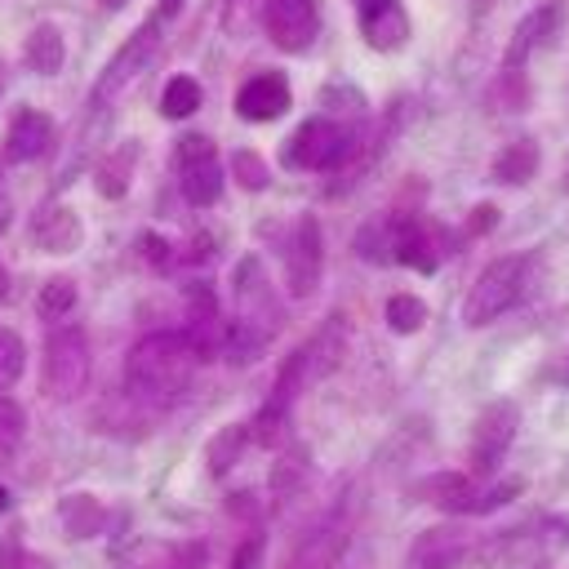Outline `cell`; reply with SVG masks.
<instances>
[{"label": "cell", "instance_id": "6da1fadb", "mask_svg": "<svg viewBox=\"0 0 569 569\" xmlns=\"http://www.w3.org/2000/svg\"><path fill=\"white\" fill-rule=\"evenodd\" d=\"M196 365H200V351L191 347V338L160 329V333H147L142 342H133V351L124 360V378L147 400H173L196 378Z\"/></svg>", "mask_w": 569, "mask_h": 569}, {"label": "cell", "instance_id": "7a4b0ae2", "mask_svg": "<svg viewBox=\"0 0 569 569\" xmlns=\"http://www.w3.org/2000/svg\"><path fill=\"white\" fill-rule=\"evenodd\" d=\"M538 271H542V258H538V253H507V258H493V262L476 276L471 293H467V302H462V320H467L471 329H480V325L507 316L516 302H525V298L533 293Z\"/></svg>", "mask_w": 569, "mask_h": 569}, {"label": "cell", "instance_id": "3957f363", "mask_svg": "<svg viewBox=\"0 0 569 569\" xmlns=\"http://www.w3.org/2000/svg\"><path fill=\"white\" fill-rule=\"evenodd\" d=\"M89 365H93V360H89V338H84V329H76V325L53 329L49 342H44V391L58 396V400L80 396L84 382H89Z\"/></svg>", "mask_w": 569, "mask_h": 569}, {"label": "cell", "instance_id": "277c9868", "mask_svg": "<svg viewBox=\"0 0 569 569\" xmlns=\"http://www.w3.org/2000/svg\"><path fill=\"white\" fill-rule=\"evenodd\" d=\"M351 142H356V133H351L347 124L316 116V120H307V124L284 142V156H280V160H284L289 169H333V164H342V160L351 156Z\"/></svg>", "mask_w": 569, "mask_h": 569}, {"label": "cell", "instance_id": "5b68a950", "mask_svg": "<svg viewBox=\"0 0 569 569\" xmlns=\"http://www.w3.org/2000/svg\"><path fill=\"white\" fill-rule=\"evenodd\" d=\"M516 422H520V413H516L511 400H493V405L480 409L476 431H471V467L476 471H493L498 467V458L516 440Z\"/></svg>", "mask_w": 569, "mask_h": 569}, {"label": "cell", "instance_id": "8992f818", "mask_svg": "<svg viewBox=\"0 0 569 569\" xmlns=\"http://www.w3.org/2000/svg\"><path fill=\"white\" fill-rule=\"evenodd\" d=\"M284 271H289V293L293 298H307L316 289V280H320V222L311 213H302L293 236H289Z\"/></svg>", "mask_w": 569, "mask_h": 569}, {"label": "cell", "instance_id": "52a82bcc", "mask_svg": "<svg viewBox=\"0 0 569 569\" xmlns=\"http://www.w3.org/2000/svg\"><path fill=\"white\" fill-rule=\"evenodd\" d=\"M262 22L280 49L302 53L316 40V0H267Z\"/></svg>", "mask_w": 569, "mask_h": 569}, {"label": "cell", "instance_id": "ba28073f", "mask_svg": "<svg viewBox=\"0 0 569 569\" xmlns=\"http://www.w3.org/2000/svg\"><path fill=\"white\" fill-rule=\"evenodd\" d=\"M160 22V18H156ZM156 22H147V27H138L133 31V40L107 62V71H102V80H98V89H93V98L98 102H107V98H116L138 71H142V62L151 58V49H156Z\"/></svg>", "mask_w": 569, "mask_h": 569}, {"label": "cell", "instance_id": "9c48e42d", "mask_svg": "<svg viewBox=\"0 0 569 569\" xmlns=\"http://www.w3.org/2000/svg\"><path fill=\"white\" fill-rule=\"evenodd\" d=\"M284 107H289V80L280 71H258L236 93V111L244 120H276Z\"/></svg>", "mask_w": 569, "mask_h": 569}, {"label": "cell", "instance_id": "30bf717a", "mask_svg": "<svg viewBox=\"0 0 569 569\" xmlns=\"http://www.w3.org/2000/svg\"><path fill=\"white\" fill-rule=\"evenodd\" d=\"M53 142V120L44 111H18L9 124V160H40Z\"/></svg>", "mask_w": 569, "mask_h": 569}, {"label": "cell", "instance_id": "8fae6325", "mask_svg": "<svg viewBox=\"0 0 569 569\" xmlns=\"http://www.w3.org/2000/svg\"><path fill=\"white\" fill-rule=\"evenodd\" d=\"M556 27H560V4H542L529 18H520V27L511 36V49H507V67H520L538 44H547L556 36Z\"/></svg>", "mask_w": 569, "mask_h": 569}, {"label": "cell", "instance_id": "7c38bea8", "mask_svg": "<svg viewBox=\"0 0 569 569\" xmlns=\"http://www.w3.org/2000/svg\"><path fill=\"white\" fill-rule=\"evenodd\" d=\"M462 533L458 529H427L413 551H409V569H453L462 560Z\"/></svg>", "mask_w": 569, "mask_h": 569}, {"label": "cell", "instance_id": "4fadbf2b", "mask_svg": "<svg viewBox=\"0 0 569 569\" xmlns=\"http://www.w3.org/2000/svg\"><path fill=\"white\" fill-rule=\"evenodd\" d=\"M391 258L405 262V267H413V271H422V276H431L436 271V244H431L427 227L422 222H396V231H391Z\"/></svg>", "mask_w": 569, "mask_h": 569}, {"label": "cell", "instance_id": "5bb4252c", "mask_svg": "<svg viewBox=\"0 0 569 569\" xmlns=\"http://www.w3.org/2000/svg\"><path fill=\"white\" fill-rule=\"evenodd\" d=\"M360 31H365V40L373 49H400L405 36H409V18H405V9L396 0H387V4H378L369 13H360Z\"/></svg>", "mask_w": 569, "mask_h": 569}, {"label": "cell", "instance_id": "9a60e30c", "mask_svg": "<svg viewBox=\"0 0 569 569\" xmlns=\"http://www.w3.org/2000/svg\"><path fill=\"white\" fill-rule=\"evenodd\" d=\"M182 196L191 204H213L222 196V169H218V156H196V160H182Z\"/></svg>", "mask_w": 569, "mask_h": 569}, {"label": "cell", "instance_id": "2e32d148", "mask_svg": "<svg viewBox=\"0 0 569 569\" xmlns=\"http://www.w3.org/2000/svg\"><path fill=\"white\" fill-rule=\"evenodd\" d=\"M533 169H538V147H533L529 138H516L507 151H498V160H493V182L520 187V182L533 178Z\"/></svg>", "mask_w": 569, "mask_h": 569}, {"label": "cell", "instance_id": "e0dca14e", "mask_svg": "<svg viewBox=\"0 0 569 569\" xmlns=\"http://www.w3.org/2000/svg\"><path fill=\"white\" fill-rule=\"evenodd\" d=\"M22 58H27V67H31V71L53 76V71L62 67V36H58V27H36V31L27 36Z\"/></svg>", "mask_w": 569, "mask_h": 569}, {"label": "cell", "instance_id": "ac0fdd59", "mask_svg": "<svg viewBox=\"0 0 569 569\" xmlns=\"http://www.w3.org/2000/svg\"><path fill=\"white\" fill-rule=\"evenodd\" d=\"M36 240H40L44 249H53V253H67V249H76L80 227H76V218H71L67 209H49V213L36 222Z\"/></svg>", "mask_w": 569, "mask_h": 569}, {"label": "cell", "instance_id": "d6986e66", "mask_svg": "<svg viewBox=\"0 0 569 569\" xmlns=\"http://www.w3.org/2000/svg\"><path fill=\"white\" fill-rule=\"evenodd\" d=\"M200 107V84L191 80V76H173L169 84H164V93H160V111L169 116V120H182V116H191Z\"/></svg>", "mask_w": 569, "mask_h": 569}, {"label": "cell", "instance_id": "ffe728a7", "mask_svg": "<svg viewBox=\"0 0 569 569\" xmlns=\"http://www.w3.org/2000/svg\"><path fill=\"white\" fill-rule=\"evenodd\" d=\"M427 320V302L413 293H391L387 298V329L391 333H413Z\"/></svg>", "mask_w": 569, "mask_h": 569}, {"label": "cell", "instance_id": "44dd1931", "mask_svg": "<svg viewBox=\"0 0 569 569\" xmlns=\"http://www.w3.org/2000/svg\"><path fill=\"white\" fill-rule=\"evenodd\" d=\"M22 365H27V351H22V338H18L13 329H0V391L18 382V373H22Z\"/></svg>", "mask_w": 569, "mask_h": 569}, {"label": "cell", "instance_id": "7402d4cb", "mask_svg": "<svg viewBox=\"0 0 569 569\" xmlns=\"http://www.w3.org/2000/svg\"><path fill=\"white\" fill-rule=\"evenodd\" d=\"M62 520H67L71 538H89V533L98 529L102 511H98V502H89V498H71V502L62 507Z\"/></svg>", "mask_w": 569, "mask_h": 569}, {"label": "cell", "instance_id": "603a6c76", "mask_svg": "<svg viewBox=\"0 0 569 569\" xmlns=\"http://www.w3.org/2000/svg\"><path fill=\"white\" fill-rule=\"evenodd\" d=\"M244 436H249V431H244L240 422H236V427H227V431H222V436L209 445V467H213V471H227V467L236 462V453H240Z\"/></svg>", "mask_w": 569, "mask_h": 569}, {"label": "cell", "instance_id": "cb8c5ba5", "mask_svg": "<svg viewBox=\"0 0 569 569\" xmlns=\"http://www.w3.org/2000/svg\"><path fill=\"white\" fill-rule=\"evenodd\" d=\"M22 405L18 400H9V396H0V458L22 440Z\"/></svg>", "mask_w": 569, "mask_h": 569}, {"label": "cell", "instance_id": "d4e9b609", "mask_svg": "<svg viewBox=\"0 0 569 569\" xmlns=\"http://www.w3.org/2000/svg\"><path fill=\"white\" fill-rule=\"evenodd\" d=\"M231 169H236L240 187H249V191H262L267 187V164H262L258 151H236L231 156Z\"/></svg>", "mask_w": 569, "mask_h": 569}, {"label": "cell", "instance_id": "484cf974", "mask_svg": "<svg viewBox=\"0 0 569 569\" xmlns=\"http://www.w3.org/2000/svg\"><path fill=\"white\" fill-rule=\"evenodd\" d=\"M71 302H76V284L62 280V276L40 289V311H44V316H62V311H71Z\"/></svg>", "mask_w": 569, "mask_h": 569}, {"label": "cell", "instance_id": "4316f807", "mask_svg": "<svg viewBox=\"0 0 569 569\" xmlns=\"http://www.w3.org/2000/svg\"><path fill=\"white\" fill-rule=\"evenodd\" d=\"M204 560V547L200 542H182V547H169L151 569H196Z\"/></svg>", "mask_w": 569, "mask_h": 569}, {"label": "cell", "instance_id": "83f0119b", "mask_svg": "<svg viewBox=\"0 0 569 569\" xmlns=\"http://www.w3.org/2000/svg\"><path fill=\"white\" fill-rule=\"evenodd\" d=\"M196 156H213V142L200 138V133H187V138L178 142V164H182V160H196Z\"/></svg>", "mask_w": 569, "mask_h": 569}, {"label": "cell", "instance_id": "f1b7e54d", "mask_svg": "<svg viewBox=\"0 0 569 569\" xmlns=\"http://www.w3.org/2000/svg\"><path fill=\"white\" fill-rule=\"evenodd\" d=\"M258 560H262V538L253 533L249 542H240V551H236V560H231V569H258Z\"/></svg>", "mask_w": 569, "mask_h": 569}, {"label": "cell", "instance_id": "f546056e", "mask_svg": "<svg viewBox=\"0 0 569 569\" xmlns=\"http://www.w3.org/2000/svg\"><path fill=\"white\" fill-rule=\"evenodd\" d=\"M13 569H53L44 556H31V551H18L13 556Z\"/></svg>", "mask_w": 569, "mask_h": 569}, {"label": "cell", "instance_id": "4dcf8cb0", "mask_svg": "<svg viewBox=\"0 0 569 569\" xmlns=\"http://www.w3.org/2000/svg\"><path fill=\"white\" fill-rule=\"evenodd\" d=\"M493 218H498V209H489V204H480V209H476V222H471V231H485V227H489Z\"/></svg>", "mask_w": 569, "mask_h": 569}, {"label": "cell", "instance_id": "1f68e13d", "mask_svg": "<svg viewBox=\"0 0 569 569\" xmlns=\"http://www.w3.org/2000/svg\"><path fill=\"white\" fill-rule=\"evenodd\" d=\"M178 9H182V0H160V9H156V18L164 22V18H173Z\"/></svg>", "mask_w": 569, "mask_h": 569}, {"label": "cell", "instance_id": "d6a6232c", "mask_svg": "<svg viewBox=\"0 0 569 569\" xmlns=\"http://www.w3.org/2000/svg\"><path fill=\"white\" fill-rule=\"evenodd\" d=\"M356 4V13H369V9H378V4H387V0H351Z\"/></svg>", "mask_w": 569, "mask_h": 569}, {"label": "cell", "instance_id": "836d02e7", "mask_svg": "<svg viewBox=\"0 0 569 569\" xmlns=\"http://www.w3.org/2000/svg\"><path fill=\"white\" fill-rule=\"evenodd\" d=\"M4 227H9V200L0 196V231H4Z\"/></svg>", "mask_w": 569, "mask_h": 569}, {"label": "cell", "instance_id": "e575fe53", "mask_svg": "<svg viewBox=\"0 0 569 569\" xmlns=\"http://www.w3.org/2000/svg\"><path fill=\"white\" fill-rule=\"evenodd\" d=\"M4 293H9V271L0 267V298H4Z\"/></svg>", "mask_w": 569, "mask_h": 569}, {"label": "cell", "instance_id": "d590c367", "mask_svg": "<svg viewBox=\"0 0 569 569\" xmlns=\"http://www.w3.org/2000/svg\"><path fill=\"white\" fill-rule=\"evenodd\" d=\"M4 507H9V489L0 485V511H4Z\"/></svg>", "mask_w": 569, "mask_h": 569}]
</instances>
